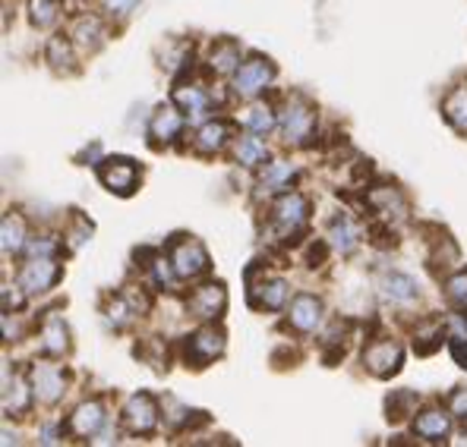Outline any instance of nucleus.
<instances>
[{"label":"nucleus","instance_id":"nucleus-19","mask_svg":"<svg viewBox=\"0 0 467 447\" xmlns=\"http://www.w3.org/2000/svg\"><path fill=\"white\" fill-rule=\"evenodd\" d=\"M228 133H231L228 123H205V127L199 129L196 142H199V148H202V151H218L224 142H228Z\"/></svg>","mask_w":467,"mask_h":447},{"label":"nucleus","instance_id":"nucleus-20","mask_svg":"<svg viewBox=\"0 0 467 447\" xmlns=\"http://www.w3.org/2000/svg\"><path fill=\"white\" fill-rule=\"evenodd\" d=\"M29 16L38 29H47V25L57 23L60 16V0H29Z\"/></svg>","mask_w":467,"mask_h":447},{"label":"nucleus","instance_id":"nucleus-23","mask_svg":"<svg viewBox=\"0 0 467 447\" xmlns=\"http://www.w3.org/2000/svg\"><path fill=\"white\" fill-rule=\"evenodd\" d=\"M26 407H29V397H26V384L19 381V378L10 384V375L4 372V410L6 412H23Z\"/></svg>","mask_w":467,"mask_h":447},{"label":"nucleus","instance_id":"nucleus-13","mask_svg":"<svg viewBox=\"0 0 467 447\" xmlns=\"http://www.w3.org/2000/svg\"><path fill=\"white\" fill-rule=\"evenodd\" d=\"M414 429L427 442H445V435H449V416L442 410H427L423 416H417Z\"/></svg>","mask_w":467,"mask_h":447},{"label":"nucleus","instance_id":"nucleus-24","mask_svg":"<svg viewBox=\"0 0 467 447\" xmlns=\"http://www.w3.org/2000/svg\"><path fill=\"white\" fill-rule=\"evenodd\" d=\"M4 252L10 256V252H19L23 249V243H26V224H23V218H4Z\"/></svg>","mask_w":467,"mask_h":447},{"label":"nucleus","instance_id":"nucleus-9","mask_svg":"<svg viewBox=\"0 0 467 447\" xmlns=\"http://www.w3.org/2000/svg\"><path fill=\"white\" fill-rule=\"evenodd\" d=\"M32 394L38 397L41 403H54L60 394H64V375L54 366H36L32 369Z\"/></svg>","mask_w":467,"mask_h":447},{"label":"nucleus","instance_id":"nucleus-37","mask_svg":"<svg viewBox=\"0 0 467 447\" xmlns=\"http://www.w3.org/2000/svg\"><path fill=\"white\" fill-rule=\"evenodd\" d=\"M54 252V243L51 239H41V243H32V256H51Z\"/></svg>","mask_w":467,"mask_h":447},{"label":"nucleus","instance_id":"nucleus-22","mask_svg":"<svg viewBox=\"0 0 467 447\" xmlns=\"http://www.w3.org/2000/svg\"><path fill=\"white\" fill-rule=\"evenodd\" d=\"M386 297L395 302H410L417 297V284L408 274H389L386 278Z\"/></svg>","mask_w":467,"mask_h":447},{"label":"nucleus","instance_id":"nucleus-33","mask_svg":"<svg viewBox=\"0 0 467 447\" xmlns=\"http://www.w3.org/2000/svg\"><path fill=\"white\" fill-rule=\"evenodd\" d=\"M439 343H442V325H430L427 331H423L414 340V347L420 350V353H432V350H436Z\"/></svg>","mask_w":467,"mask_h":447},{"label":"nucleus","instance_id":"nucleus-21","mask_svg":"<svg viewBox=\"0 0 467 447\" xmlns=\"http://www.w3.org/2000/svg\"><path fill=\"white\" fill-rule=\"evenodd\" d=\"M234 151H237V161L246 164V168H256V164H263L265 157H269V151H265V146L256 139V136H246V139H240Z\"/></svg>","mask_w":467,"mask_h":447},{"label":"nucleus","instance_id":"nucleus-35","mask_svg":"<svg viewBox=\"0 0 467 447\" xmlns=\"http://www.w3.org/2000/svg\"><path fill=\"white\" fill-rule=\"evenodd\" d=\"M140 4V0H105V10L111 13V16L117 19H123V16H130V10Z\"/></svg>","mask_w":467,"mask_h":447},{"label":"nucleus","instance_id":"nucleus-5","mask_svg":"<svg viewBox=\"0 0 467 447\" xmlns=\"http://www.w3.org/2000/svg\"><path fill=\"white\" fill-rule=\"evenodd\" d=\"M123 425L130 432H140V435H149V432L158 425V410H155V401L149 394H136L130 397L127 410H123Z\"/></svg>","mask_w":467,"mask_h":447},{"label":"nucleus","instance_id":"nucleus-17","mask_svg":"<svg viewBox=\"0 0 467 447\" xmlns=\"http://www.w3.org/2000/svg\"><path fill=\"white\" fill-rule=\"evenodd\" d=\"M181 127H183L181 114L171 111V107H161V111L155 114V120H152V136L158 142H171L177 133H181Z\"/></svg>","mask_w":467,"mask_h":447},{"label":"nucleus","instance_id":"nucleus-18","mask_svg":"<svg viewBox=\"0 0 467 447\" xmlns=\"http://www.w3.org/2000/svg\"><path fill=\"white\" fill-rule=\"evenodd\" d=\"M174 101L190 117H205V114H209V98H205V92H199V88H193V86H190V88H177Z\"/></svg>","mask_w":467,"mask_h":447},{"label":"nucleus","instance_id":"nucleus-27","mask_svg":"<svg viewBox=\"0 0 467 447\" xmlns=\"http://www.w3.org/2000/svg\"><path fill=\"white\" fill-rule=\"evenodd\" d=\"M237 60H240V51L234 41H222L218 47H212V66H215L218 73L237 70Z\"/></svg>","mask_w":467,"mask_h":447},{"label":"nucleus","instance_id":"nucleus-10","mask_svg":"<svg viewBox=\"0 0 467 447\" xmlns=\"http://www.w3.org/2000/svg\"><path fill=\"white\" fill-rule=\"evenodd\" d=\"M322 321V302L310 297V293H300L291 302V325L297 331H316V325Z\"/></svg>","mask_w":467,"mask_h":447},{"label":"nucleus","instance_id":"nucleus-3","mask_svg":"<svg viewBox=\"0 0 467 447\" xmlns=\"http://www.w3.org/2000/svg\"><path fill=\"white\" fill-rule=\"evenodd\" d=\"M306 215H310V202L304 196H297V192H287L275 205V227L281 233H297L306 224Z\"/></svg>","mask_w":467,"mask_h":447},{"label":"nucleus","instance_id":"nucleus-11","mask_svg":"<svg viewBox=\"0 0 467 447\" xmlns=\"http://www.w3.org/2000/svg\"><path fill=\"white\" fill-rule=\"evenodd\" d=\"M224 302V287L222 284H205L202 290H196V297L190 300V309L199 315V319H215V315H222Z\"/></svg>","mask_w":467,"mask_h":447},{"label":"nucleus","instance_id":"nucleus-28","mask_svg":"<svg viewBox=\"0 0 467 447\" xmlns=\"http://www.w3.org/2000/svg\"><path fill=\"white\" fill-rule=\"evenodd\" d=\"M47 60H51L54 70H73V51H70V41H64V38H51V45H47Z\"/></svg>","mask_w":467,"mask_h":447},{"label":"nucleus","instance_id":"nucleus-30","mask_svg":"<svg viewBox=\"0 0 467 447\" xmlns=\"http://www.w3.org/2000/svg\"><path fill=\"white\" fill-rule=\"evenodd\" d=\"M294 177V168L291 164H272L269 170H265V177H263V187L275 192V189H285V183Z\"/></svg>","mask_w":467,"mask_h":447},{"label":"nucleus","instance_id":"nucleus-25","mask_svg":"<svg viewBox=\"0 0 467 447\" xmlns=\"http://www.w3.org/2000/svg\"><path fill=\"white\" fill-rule=\"evenodd\" d=\"M328 237H332L335 249L350 252L357 246V239H360V233H357V227L350 224L348 218H338V221L332 224V230H328Z\"/></svg>","mask_w":467,"mask_h":447},{"label":"nucleus","instance_id":"nucleus-15","mask_svg":"<svg viewBox=\"0 0 467 447\" xmlns=\"http://www.w3.org/2000/svg\"><path fill=\"white\" fill-rule=\"evenodd\" d=\"M41 337H45V350L54 356H60L67 347H70V337H67V325L60 315H51V319L45 321V331H41Z\"/></svg>","mask_w":467,"mask_h":447},{"label":"nucleus","instance_id":"nucleus-4","mask_svg":"<svg viewBox=\"0 0 467 447\" xmlns=\"http://www.w3.org/2000/svg\"><path fill=\"white\" fill-rule=\"evenodd\" d=\"M316 127V117H313V107H306L304 101H291L281 114V133H285L287 142H306V136L313 133Z\"/></svg>","mask_w":467,"mask_h":447},{"label":"nucleus","instance_id":"nucleus-32","mask_svg":"<svg viewBox=\"0 0 467 447\" xmlns=\"http://www.w3.org/2000/svg\"><path fill=\"white\" fill-rule=\"evenodd\" d=\"M246 127H250V133L263 136L275 127V117H272V111H265V107H253V114L246 117Z\"/></svg>","mask_w":467,"mask_h":447},{"label":"nucleus","instance_id":"nucleus-36","mask_svg":"<svg viewBox=\"0 0 467 447\" xmlns=\"http://www.w3.org/2000/svg\"><path fill=\"white\" fill-rule=\"evenodd\" d=\"M449 410L455 412V416L462 419V422H467V388H462V391H455V394H451Z\"/></svg>","mask_w":467,"mask_h":447},{"label":"nucleus","instance_id":"nucleus-34","mask_svg":"<svg viewBox=\"0 0 467 447\" xmlns=\"http://www.w3.org/2000/svg\"><path fill=\"white\" fill-rule=\"evenodd\" d=\"M449 297L455 300L462 309H467V271L455 274V278L449 280Z\"/></svg>","mask_w":467,"mask_h":447},{"label":"nucleus","instance_id":"nucleus-1","mask_svg":"<svg viewBox=\"0 0 467 447\" xmlns=\"http://www.w3.org/2000/svg\"><path fill=\"white\" fill-rule=\"evenodd\" d=\"M60 268L51 256H32V261H26V268L19 271V287L26 293H45L54 287Z\"/></svg>","mask_w":467,"mask_h":447},{"label":"nucleus","instance_id":"nucleus-8","mask_svg":"<svg viewBox=\"0 0 467 447\" xmlns=\"http://www.w3.org/2000/svg\"><path fill=\"white\" fill-rule=\"evenodd\" d=\"M171 265H174L177 278H196V274H202L205 268H209V256H205L202 243H196V239H187V243H181L174 249V256H171Z\"/></svg>","mask_w":467,"mask_h":447},{"label":"nucleus","instance_id":"nucleus-26","mask_svg":"<svg viewBox=\"0 0 467 447\" xmlns=\"http://www.w3.org/2000/svg\"><path fill=\"white\" fill-rule=\"evenodd\" d=\"M73 36L82 47H88V51H95V47L101 45V23L95 16H82L77 23V29H73Z\"/></svg>","mask_w":467,"mask_h":447},{"label":"nucleus","instance_id":"nucleus-31","mask_svg":"<svg viewBox=\"0 0 467 447\" xmlns=\"http://www.w3.org/2000/svg\"><path fill=\"white\" fill-rule=\"evenodd\" d=\"M451 356L467 369V321L458 319L455 328H451Z\"/></svg>","mask_w":467,"mask_h":447},{"label":"nucleus","instance_id":"nucleus-29","mask_svg":"<svg viewBox=\"0 0 467 447\" xmlns=\"http://www.w3.org/2000/svg\"><path fill=\"white\" fill-rule=\"evenodd\" d=\"M285 297H287L285 280H269V284H263V290H259V300H253V302H256V306L281 309L285 306Z\"/></svg>","mask_w":467,"mask_h":447},{"label":"nucleus","instance_id":"nucleus-12","mask_svg":"<svg viewBox=\"0 0 467 447\" xmlns=\"http://www.w3.org/2000/svg\"><path fill=\"white\" fill-rule=\"evenodd\" d=\"M101 422H105V410H101V403L92 401V403H82V407L73 412L70 429L77 432L79 438H88L101 429Z\"/></svg>","mask_w":467,"mask_h":447},{"label":"nucleus","instance_id":"nucleus-2","mask_svg":"<svg viewBox=\"0 0 467 447\" xmlns=\"http://www.w3.org/2000/svg\"><path fill=\"white\" fill-rule=\"evenodd\" d=\"M269 82H272V64L263 57L246 60V64L237 66V73H234V88H237V95H244V98L259 95Z\"/></svg>","mask_w":467,"mask_h":447},{"label":"nucleus","instance_id":"nucleus-16","mask_svg":"<svg viewBox=\"0 0 467 447\" xmlns=\"http://www.w3.org/2000/svg\"><path fill=\"white\" fill-rule=\"evenodd\" d=\"M442 114H445V120H449L451 127L467 129V86H458L455 92L445 98Z\"/></svg>","mask_w":467,"mask_h":447},{"label":"nucleus","instance_id":"nucleus-6","mask_svg":"<svg viewBox=\"0 0 467 447\" xmlns=\"http://www.w3.org/2000/svg\"><path fill=\"white\" fill-rule=\"evenodd\" d=\"M99 177L117 196H130L136 189V168L130 164V157H111L108 164H101Z\"/></svg>","mask_w":467,"mask_h":447},{"label":"nucleus","instance_id":"nucleus-7","mask_svg":"<svg viewBox=\"0 0 467 447\" xmlns=\"http://www.w3.org/2000/svg\"><path fill=\"white\" fill-rule=\"evenodd\" d=\"M363 362H367V369L373 375L389 378V375H395L398 369H401V347H398L395 340H379V343H373V347L367 350Z\"/></svg>","mask_w":467,"mask_h":447},{"label":"nucleus","instance_id":"nucleus-14","mask_svg":"<svg viewBox=\"0 0 467 447\" xmlns=\"http://www.w3.org/2000/svg\"><path fill=\"white\" fill-rule=\"evenodd\" d=\"M222 350H224V334L215 331V328H202L199 334H193V356L199 362L215 360Z\"/></svg>","mask_w":467,"mask_h":447}]
</instances>
